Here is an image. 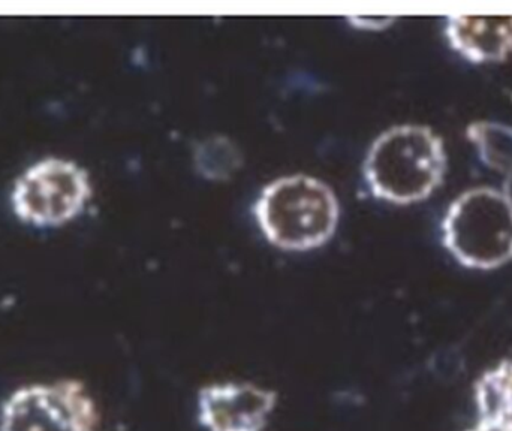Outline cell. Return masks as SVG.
I'll list each match as a JSON object with an SVG mask.
<instances>
[{
  "label": "cell",
  "mask_w": 512,
  "mask_h": 431,
  "mask_svg": "<svg viewBox=\"0 0 512 431\" xmlns=\"http://www.w3.org/2000/svg\"><path fill=\"white\" fill-rule=\"evenodd\" d=\"M445 150L441 138L424 126H396L367 153L364 176L375 197L394 204L424 200L441 183Z\"/></svg>",
  "instance_id": "obj_1"
},
{
  "label": "cell",
  "mask_w": 512,
  "mask_h": 431,
  "mask_svg": "<svg viewBox=\"0 0 512 431\" xmlns=\"http://www.w3.org/2000/svg\"><path fill=\"white\" fill-rule=\"evenodd\" d=\"M255 216L267 240L285 250H310L330 240L339 222L336 195L313 177H282L262 189Z\"/></svg>",
  "instance_id": "obj_2"
},
{
  "label": "cell",
  "mask_w": 512,
  "mask_h": 431,
  "mask_svg": "<svg viewBox=\"0 0 512 431\" xmlns=\"http://www.w3.org/2000/svg\"><path fill=\"white\" fill-rule=\"evenodd\" d=\"M442 228L445 246L466 267L489 270L512 258V204L504 192H466L454 201Z\"/></svg>",
  "instance_id": "obj_3"
},
{
  "label": "cell",
  "mask_w": 512,
  "mask_h": 431,
  "mask_svg": "<svg viewBox=\"0 0 512 431\" xmlns=\"http://www.w3.org/2000/svg\"><path fill=\"white\" fill-rule=\"evenodd\" d=\"M96 426L95 402L78 381L20 388L0 409V431H95Z\"/></svg>",
  "instance_id": "obj_4"
},
{
  "label": "cell",
  "mask_w": 512,
  "mask_h": 431,
  "mask_svg": "<svg viewBox=\"0 0 512 431\" xmlns=\"http://www.w3.org/2000/svg\"><path fill=\"white\" fill-rule=\"evenodd\" d=\"M89 194V182L80 168L69 162L48 161L20 180L15 207L32 222H62L80 212Z\"/></svg>",
  "instance_id": "obj_5"
},
{
  "label": "cell",
  "mask_w": 512,
  "mask_h": 431,
  "mask_svg": "<svg viewBox=\"0 0 512 431\" xmlns=\"http://www.w3.org/2000/svg\"><path fill=\"white\" fill-rule=\"evenodd\" d=\"M276 405V394L251 384L210 385L198 399L200 421L210 431H259Z\"/></svg>",
  "instance_id": "obj_6"
},
{
  "label": "cell",
  "mask_w": 512,
  "mask_h": 431,
  "mask_svg": "<svg viewBox=\"0 0 512 431\" xmlns=\"http://www.w3.org/2000/svg\"><path fill=\"white\" fill-rule=\"evenodd\" d=\"M447 33L453 47L474 62L502 60L512 51V15H454Z\"/></svg>",
  "instance_id": "obj_7"
},
{
  "label": "cell",
  "mask_w": 512,
  "mask_h": 431,
  "mask_svg": "<svg viewBox=\"0 0 512 431\" xmlns=\"http://www.w3.org/2000/svg\"><path fill=\"white\" fill-rule=\"evenodd\" d=\"M475 399L481 420L512 430V361L499 364L481 378Z\"/></svg>",
  "instance_id": "obj_8"
},
{
  "label": "cell",
  "mask_w": 512,
  "mask_h": 431,
  "mask_svg": "<svg viewBox=\"0 0 512 431\" xmlns=\"http://www.w3.org/2000/svg\"><path fill=\"white\" fill-rule=\"evenodd\" d=\"M469 138L480 150L481 159L493 170L510 174L512 171V128L498 123H474Z\"/></svg>",
  "instance_id": "obj_9"
},
{
  "label": "cell",
  "mask_w": 512,
  "mask_h": 431,
  "mask_svg": "<svg viewBox=\"0 0 512 431\" xmlns=\"http://www.w3.org/2000/svg\"><path fill=\"white\" fill-rule=\"evenodd\" d=\"M198 170L209 179H227L240 165V153L227 138H210L197 150Z\"/></svg>",
  "instance_id": "obj_10"
},
{
  "label": "cell",
  "mask_w": 512,
  "mask_h": 431,
  "mask_svg": "<svg viewBox=\"0 0 512 431\" xmlns=\"http://www.w3.org/2000/svg\"><path fill=\"white\" fill-rule=\"evenodd\" d=\"M469 431H512L507 427L498 426V424L489 423V421H480L477 427Z\"/></svg>",
  "instance_id": "obj_11"
},
{
  "label": "cell",
  "mask_w": 512,
  "mask_h": 431,
  "mask_svg": "<svg viewBox=\"0 0 512 431\" xmlns=\"http://www.w3.org/2000/svg\"><path fill=\"white\" fill-rule=\"evenodd\" d=\"M505 197L510 200V203L512 204V171L510 174H507V182H505Z\"/></svg>",
  "instance_id": "obj_12"
}]
</instances>
